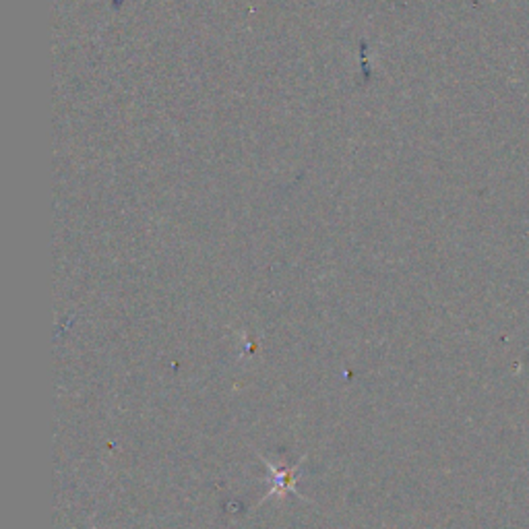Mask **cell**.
I'll list each match as a JSON object with an SVG mask.
<instances>
[{
	"instance_id": "1",
	"label": "cell",
	"mask_w": 529,
	"mask_h": 529,
	"mask_svg": "<svg viewBox=\"0 0 529 529\" xmlns=\"http://www.w3.org/2000/svg\"><path fill=\"white\" fill-rule=\"evenodd\" d=\"M260 462H263L271 472V490L265 494V498L271 496H286L288 493L298 494L296 488V478L300 473V463H296L294 467H286V465H273L270 459H265L263 455H259ZM300 496V494H298ZM263 498V501H265Z\"/></svg>"
}]
</instances>
